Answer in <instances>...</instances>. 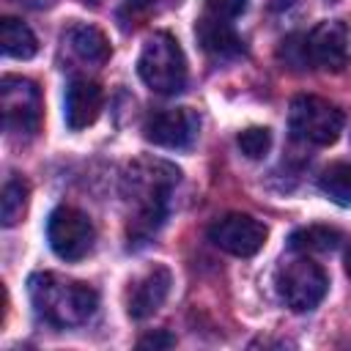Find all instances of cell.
I'll return each instance as SVG.
<instances>
[{"label":"cell","instance_id":"cb8c5ba5","mask_svg":"<svg viewBox=\"0 0 351 351\" xmlns=\"http://www.w3.org/2000/svg\"><path fill=\"white\" fill-rule=\"evenodd\" d=\"M93 3H96V0H93Z\"/></svg>","mask_w":351,"mask_h":351},{"label":"cell","instance_id":"ac0fdd59","mask_svg":"<svg viewBox=\"0 0 351 351\" xmlns=\"http://www.w3.org/2000/svg\"><path fill=\"white\" fill-rule=\"evenodd\" d=\"M27 195H30V189H27V184L22 178H8L3 184V192H0V219H3L5 228H14L25 217Z\"/></svg>","mask_w":351,"mask_h":351},{"label":"cell","instance_id":"9a60e30c","mask_svg":"<svg viewBox=\"0 0 351 351\" xmlns=\"http://www.w3.org/2000/svg\"><path fill=\"white\" fill-rule=\"evenodd\" d=\"M0 41H3V52L16 60H27L38 52V41L33 30L16 16H5L0 22Z\"/></svg>","mask_w":351,"mask_h":351},{"label":"cell","instance_id":"44dd1931","mask_svg":"<svg viewBox=\"0 0 351 351\" xmlns=\"http://www.w3.org/2000/svg\"><path fill=\"white\" fill-rule=\"evenodd\" d=\"M247 3L250 0H206V14L233 22L236 16H241L247 11Z\"/></svg>","mask_w":351,"mask_h":351},{"label":"cell","instance_id":"603a6c76","mask_svg":"<svg viewBox=\"0 0 351 351\" xmlns=\"http://www.w3.org/2000/svg\"><path fill=\"white\" fill-rule=\"evenodd\" d=\"M346 274L351 277V247L346 250Z\"/></svg>","mask_w":351,"mask_h":351},{"label":"cell","instance_id":"277c9868","mask_svg":"<svg viewBox=\"0 0 351 351\" xmlns=\"http://www.w3.org/2000/svg\"><path fill=\"white\" fill-rule=\"evenodd\" d=\"M343 112L321 96H296L291 101L288 126L291 134L310 145H332L343 132Z\"/></svg>","mask_w":351,"mask_h":351},{"label":"cell","instance_id":"ba28073f","mask_svg":"<svg viewBox=\"0 0 351 351\" xmlns=\"http://www.w3.org/2000/svg\"><path fill=\"white\" fill-rule=\"evenodd\" d=\"M304 52L310 69H324L335 74L343 71L351 60V33L346 22L340 19L318 22L310 33H304Z\"/></svg>","mask_w":351,"mask_h":351},{"label":"cell","instance_id":"52a82bcc","mask_svg":"<svg viewBox=\"0 0 351 351\" xmlns=\"http://www.w3.org/2000/svg\"><path fill=\"white\" fill-rule=\"evenodd\" d=\"M47 239L60 261H80L93 250L96 230L88 214L74 206H58L47 222Z\"/></svg>","mask_w":351,"mask_h":351},{"label":"cell","instance_id":"7c38bea8","mask_svg":"<svg viewBox=\"0 0 351 351\" xmlns=\"http://www.w3.org/2000/svg\"><path fill=\"white\" fill-rule=\"evenodd\" d=\"M101 101H104V93H101L99 82L71 80L69 88H66V110H63L66 126L74 129V132L90 126L101 112Z\"/></svg>","mask_w":351,"mask_h":351},{"label":"cell","instance_id":"7402d4cb","mask_svg":"<svg viewBox=\"0 0 351 351\" xmlns=\"http://www.w3.org/2000/svg\"><path fill=\"white\" fill-rule=\"evenodd\" d=\"M170 346H176V337L170 332H165V329L151 332V335H145V337L137 340V348H154V351H159V348H170Z\"/></svg>","mask_w":351,"mask_h":351},{"label":"cell","instance_id":"ffe728a7","mask_svg":"<svg viewBox=\"0 0 351 351\" xmlns=\"http://www.w3.org/2000/svg\"><path fill=\"white\" fill-rule=\"evenodd\" d=\"M280 58H282V63L291 66V69H310V66H307V52H304V33L288 36V38L280 44Z\"/></svg>","mask_w":351,"mask_h":351},{"label":"cell","instance_id":"6da1fadb","mask_svg":"<svg viewBox=\"0 0 351 351\" xmlns=\"http://www.w3.org/2000/svg\"><path fill=\"white\" fill-rule=\"evenodd\" d=\"M27 293L36 315L55 329L80 326L90 321L99 307V293L90 285L80 280H66L52 271L33 274L27 280Z\"/></svg>","mask_w":351,"mask_h":351},{"label":"cell","instance_id":"30bf717a","mask_svg":"<svg viewBox=\"0 0 351 351\" xmlns=\"http://www.w3.org/2000/svg\"><path fill=\"white\" fill-rule=\"evenodd\" d=\"M197 132H200V118L189 107H170L154 112L143 126L145 140L159 148H189L197 140Z\"/></svg>","mask_w":351,"mask_h":351},{"label":"cell","instance_id":"8fae6325","mask_svg":"<svg viewBox=\"0 0 351 351\" xmlns=\"http://www.w3.org/2000/svg\"><path fill=\"white\" fill-rule=\"evenodd\" d=\"M170 285H173V274L167 266H151L145 274H140L132 288H129V296H126V310L134 321H143L148 315H154L167 293H170Z\"/></svg>","mask_w":351,"mask_h":351},{"label":"cell","instance_id":"5bb4252c","mask_svg":"<svg viewBox=\"0 0 351 351\" xmlns=\"http://www.w3.org/2000/svg\"><path fill=\"white\" fill-rule=\"evenodd\" d=\"M63 41L69 44V49H71L77 58H82V60H88V63H104V60L110 58V52H112L107 36H104L99 27L85 25V22H74V25L63 33Z\"/></svg>","mask_w":351,"mask_h":351},{"label":"cell","instance_id":"d6986e66","mask_svg":"<svg viewBox=\"0 0 351 351\" xmlns=\"http://www.w3.org/2000/svg\"><path fill=\"white\" fill-rule=\"evenodd\" d=\"M236 143H239V148L247 159H261L271 148V132L266 126H250V129L239 132Z\"/></svg>","mask_w":351,"mask_h":351},{"label":"cell","instance_id":"5b68a950","mask_svg":"<svg viewBox=\"0 0 351 351\" xmlns=\"http://www.w3.org/2000/svg\"><path fill=\"white\" fill-rule=\"evenodd\" d=\"M0 110H3V123L11 134L19 137H33L41 126V90L33 80L27 77H3L0 80Z\"/></svg>","mask_w":351,"mask_h":351},{"label":"cell","instance_id":"2e32d148","mask_svg":"<svg viewBox=\"0 0 351 351\" xmlns=\"http://www.w3.org/2000/svg\"><path fill=\"white\" fill-rule=\"evenodd\" d=\"M291 250L296 252H329L340 244V230L329 228V225H307V228H299L291 233L288 239Z\"/></svg>","mask_w":351,"mask_h":351},{"label":"cell","instance_id":"e0dca14e","mask_svg":"<svg viewBox=\"0 0 351 351\" xmlns=\"http://www.w3.org/2000/svg\"><path fill=\"white\" fill-rule=\"evenodd\" d=\"M318 186L332 203L351 206V165L348 162H332L318 176Z\"/></svg>","mask_w":351,"mask_h":351},{"label":"cell","instance_id":"4fadbf2b","mask_svg":"<svg viewBox=\"0 0 351 351\" xmlns=\"http://www.w3.org/2000/svg\"><path fill=\"white\" fill-rule=\"evenodd\" d=\"M195 36H197V44L214 58H236L241 52V38L233 30V22L211 16L206 11L195 22Z\"/></svg>","mask_w":351,"mask_h":351},{"label":"cell","instance_id":"8992f818","mask_svg":"<svg viewBox=\"0 0 351 351\" xmlns=\"http://www.w3.org/2000/svg\"><path fill=\"white\" fill-rule=\"evenodd\" d=\"M326 288H329L326 271L310 258L291 261L288 266L280 269V277H277L280 299L293 313H310L313 307H318L321 299L326 296Z\"/></svg>","mask_w":351,"mask_h":351},{"label":"cell","instance_id":"9c48e42d","mask_svg":"<svg viewBox=\"0 0 351 351\" xmlns=\"http://www.w3.org/2000/svg\"><path fill=\"white\" fill-rule=\"evenodd\" d=\"M266 225L250 214H225L208 225V239L214 247H219L228 255L250 258L266 244Z\"/></svg>","mask_w":351,"mask_h":351},{"label":"cell","instance_id":"7a4b0ae2","mask_svg":"<svg viewBox=\"0 0 351 351\" xmlns=\"http://www.w3.org/2000/svg\"><path fill=\"white\" fill-rule=\"evenodd\" d=\"M145 170L132 173V189L137 195V211L129 217V244H145L167 217V197L173 184L178 181V170L165 162H143Z\"/></svg>","mask_w":351,"mask_h":351},{"label":"cell","instance_id":"3957f363","mask_svg":"<svg viewBox=\"0 0 351 351\" xmlns=\"http://www.w3.org/2000/svg\"><path fill=\"white\" fill-rule=\"evenodd\" d=\"M137 74L154 93H162V96L181 93L189 74L181 44L165 30L151 33L140 49Z\"/></svg>","mask_w":351,"mask_h":351}]
</instances>
